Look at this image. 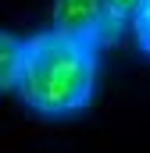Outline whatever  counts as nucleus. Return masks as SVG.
<instances>
[{
	"label": "nucleus",
	"instance_id": "nucleus-1",
	"mask_svg": "<svg viewBox=\"0 0 150 153\" xmlns=\"http://www.w3.org/2000/svg\"><path fill=\"white\" fill-rule=\"evenodd\" d=\"M100 46L86 39L43 29L25 39V68L18 82V100L25 111L46 121H64L82 114L97 96Z\"/></svg>",
	"mask_w": 150,
	"mask_h": 153
},
{
	"label": "nucleus",
	"instance_id": "nucleus-2",
	"mask_svg": "<svg viewBox=\"0 0 150 153\" xmlns=\"http://www.w3.org/2000/svg\"><path fill=\"white\" fill-rule=\"evenodd\" d=\"M50 29L72 39H86L104 46L107 39H122L125 22H118L104 0H54L50 4Z\"/></svg>",
	"mask_w": 150,
	"mask_h": 153
},
{
	"label": "nucleus",
	"instance_id": "nucleus-3",
	"mask_svg": "<svg viewBox=\"0 0 150 153\" xmlns=\"http://www.w3.org/2000/svg\"><path fill=\"white\" fill-rule=\"evenodd\" d=\"M22 68H25V39L11 29H0V96L18 89Z\"/></svg>",
	"mask_w": 150,
	"mask_h": 153
},
{
	"label": "nucleus",
	"instance_id": "nucleus-4",
	"mask_svg": "<svg viewBox=\"0 0 150 153\" xmlns=\"http://www.w3.org/2000/svg\"><path fill=\"white\" fill-rule=\"evenodd\" d=\"M129 29H132V39H136L140 53L150 57V0H136V7L129 14Z\"/></svg>",
	"mask_w": 150,
	"mask_h": 153
},
{
	"label": "nucleus",
	"instance_id": "nucleus-5",
	"mask_svg": "<svg viewBox=\"0 0 150 153\" xmlns=\"http://www.w3.org/2000/svg\"><path fill=\"white\" fill-rule=\"evenodd\" d=\"M104 4H107V11H111L118 22H125V25H129V14H132L136 0H104Z\"/></svg>",
	"mask_w": 150,
	"mask_h": 153
}]
</instances>
